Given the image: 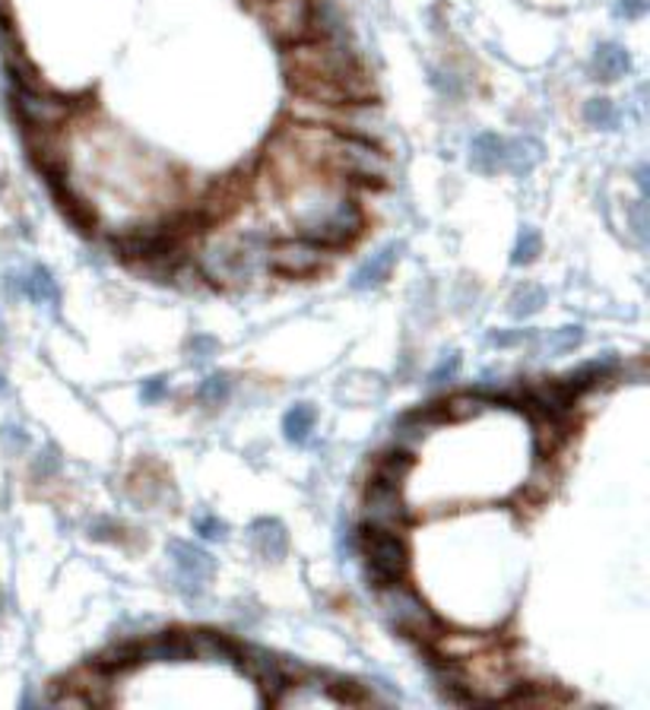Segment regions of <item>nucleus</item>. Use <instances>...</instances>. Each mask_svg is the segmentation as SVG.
Returning a JSON list of instances; mask_svg holds the SVG:
<instances>
[{"instance_id": "b1692460", "label": "nucleus", "mask_w": 650, "mask_h": 710, "mask_svg": "<svg viewBox=\"0 0 650 710\" xmlns=\"http://www.w3.org/2000/svg\"><path fill=\"white\" fill-rule=\"evenodd\" d=\"M539 251H543V238L536 229H521V236H517V244H514V251H511V263L514 267H527L539 258Z\"/></svg>"}, {"instance_id": "412c9836", "label": "nucleus", "mask_w": 650, "mask_h": 710, "mask_svg": "<svg viewBox=\"0 0 650 710\" xmlns=\"http://www.w3.org/2000/svg\"><path fill=\"white\" fill-rule=\"evenodd\" d=\"M546 305V289L543 285H521L514 295H511V302H507V311L517 317V321H524V317H533L536 311H543Z\"/></svg>"}, {"instance_id": "c9c22d12", "label": "nucleus", "mask_w": 650, "mask_h": 710, "mask_svg": "<svg viewBox=\"0 0 650 710\" xmlns=\"http://www.w3.org/2000/svg\"><path fill=\"white\" fill-rule=\"evenodd\" d=\"M188 349H191V353L197 355V358H210V355H213L219 349V343L213 340V336H193L191 346H188Z\"/></svg>"}, {"instance_id": "4468645a", "label": "nucleus", "mask_w": 650, "mask_h": 710, "mask_svg": "<svg viewBox=\"0 0 650 710\" xmlns=\"http://www.w3.org/2000/svg\"><path fill=\"white\" fill-rule=\"evenodd\" d=\"M251 543L254 549L264 555L266 562H283L286 552H290V533L286 526L273 518H261V521L251 523Z\"/></svg>"}, {"instance_id": "f8f14e48", "label": "nucleus", "mask_w": 650, "mask_h": 710, "mask_svg": "<svg viewBox=\"0 0 650 710\" xmlns=\"http://www.w3.org/2000/svg\"><path fill=\"white\" fill-rule=\"evenodd\" d=\"M137 654H140V664H185L193 660L191 657V640L185 635H159V638L137 644Z\"/></svg>"}, {"instance_id": "1a4fd4ad", "label": "nucleus", "mask_w": 650, "mask_h": 710, "mask_svg": "<svg viewBox=\"0 0 650 710\" xmlns=\"http://www.w3.org/2000/svg\"><path fill=\"white\" fill-rule=\"evenodd\" d=\"M169 555L171 565H175V577H178V591L185 596H200L207 591V581L217 571V562L207 549L185 543V540H171Z\"/></svg>"}, {"instance_id": "423d86ee", "label": "nucleus", "mask_w": 650, "mask_h": 710, "mask_svg": "<svg viewBox=\"0 0 650 710\" xmlns=\"http://www.w3.org/2000/svg\"><path fill=\"white\" fill-rule=\"evenodd\" d=\"M13 112L25 127V134L45 137L71 118L73 105L67 98L45 93L39 83H32V86H13Z\"/></svg>"}, {"instance_id": "ea45409f", "label": "nucleus", "mask_w": 650, "mask_h": 710, "mask_svg": "<svg viewBox=\"0 0 650 710\" xmlns=\"http://www.w3.org/2000/svg\"><path fill=\"white\" fill-rule=\"evenodd\" d=\"M7 390V380H3V375H0V394Z\"/></svg>"}, {"instance_id": "2eb2a0df", "label": "nucleus", "mask_w": 650, "mask_h": 710, "mask_svg": "<svg viewBox=\"0 0 650 710\" xmlns=\"http://www.w3.org/2000/svg\"><path fill=\"white\" fill-rule=\"evenodd\" d=\"M631 71V58L619 42H602L594 51V76L602 83H616Z\"/></svg>"}, {"instance_id": "7ed1b4c3", "label": "nucleus", "mask_w": 650, "mask_h": 710, "mask_svg": "<svg viewBox=\"0 0 650 710\" xmlns=\"http://www.w3.org/2000/svg\"><path fill=\"white\" fill-rule=\"evenodd\" d=\"M264 236H210L200 244V270L207 280L222 285H235L251 280L254 267L266 261Z\"/></svg>"}, {"instance_id": "72a5a7b5", "label": "nucleus", "mask_w": 650, "mask_h": 710, "mask_svg": "<svg viewBox=\"0 0 650 710\" xmlns=\"http://www.w3.org/2000/svg\"><path fill=\"white\" fill-rule=\"evenodd\" d=\"M533 340V331H499L489 336L492 346H517V343H527Z\"/></svg>"}, {"instance_id": "20e7f679", "label": "nucleus", "mask_w": 650, "mask_h": 710, "mask_svg": "<svg viewBox=\"0 0 650 710\" xmlns=\"http://www.w3.org/2000/svg\"><path fill=\"white\" fill-rule=\"evenodd\" d=\"M381 609H385L387 622H390L400 635H407V638L432 644V640L441 635V625H438L432 609L419 599V593L410 591V587L400 584V581L381 587Z\"/></svg>"}, {"instance_id": "dca6fc26", "label": "nucleus", "mask_w": 650, "mask_h": 710, "mask_svg": "<svg viewBox=\"0 0 650 710\" xmlns=\"http://www.w3.org/2000/svg\"><path fill=\"white\" fill-rule=\"evenodd\" d=\"M470 163L482 175H495L505 168V140L499 134H476L470 143Z\"/></svg>"}, {"instance_id": "58836bf2", "label": "nucleus", "mask_w": 650, "mask_h": 710, "mask_svg": "<svg viewBox=\"0 0 650 710\" xmlns=\"http://www.w3.org/2000/svg\"><path fill=\"white\" fill-rule=\"evenodd\" d=\"M635 181H638V188H641V200H648V194H650V168L648 166H638V171H635Z\"/></svg>"}, {"instance_id": "5701e85b", "label": "nucleus", "mask_w": 650, "mask_h": 710, "mask_svg": "<svg viewBox=\"0 0 650 710\" xmlns=\"http://www.w3.org/2000/svg\"><path fill=\"white\" fill-rule=\"evenodd\" d=\"M412 467V457L410 453H403V450H397V453H387L378 460V467H375V479H381V482H390V485H400L407 473H410Z\"/></svg>"}, {"instance_id": "4be33fe9", "label": "nucleus", "mask_w": 650, "mask_h": 710, "mask_svg": "<svg viewBox=\"0 0 650 710\" xmlns=\"http://www.w3.org/2000/svg\"><path fill=\"white\" fill-rule=\"evenodd\" d=\"M584 121L597 130H616L619 127V108L609 98H590L584 105Z\"/></svg>"}, {"instance_id": "473e14b6", "label": "nucleus", "mask_w": 650, "mask_h": 710, "mask_svg": "<svg viewBox=\"0 0 650 710\" xmlns=\"http://www.w3.org/2000/svg\"><path fill=\"white\" fill-rule=\"evenodd\" d=\"M61 470V457H57V448H45L39 453V460H35V476H54Z\"/></svg>"}, {"instance_id": "f03ea898", "label": "nucleus", "mask_w": 650, "mask_h": 710, "mask_svg": "<svg viewBox=\"0 0 650 710\" xmlns=\"http://www.w3.org/2000/svg\"><path fill=\"white\" fill-rule=\"evenodd\" d=\"M290 210L302 236L312 238L324 248H339L359 238L365 216L359 203L339 190L334 181L317 178V171H308L302 181L290 185Z\"/></svg>"}, {"instance_id": "f704fd0d", "label": "nucleus", "mask_w": 650, "mask_h": 710, "mask_svg": "<svg viewBox=\"0 0 650 710\" xmlns=\"http://www.w3.org/2000/svg\"><path fill=\"white\" fill-rule=\"evenodd\" d=\"M166 390H169V380L166 378H149L144 380V387H140V397H144L146 403H156L166 397Z\"/></svg>"}, {"instance_id": "4c0bfd02", "label": "nucleus", "mask_w": 650, "mask_h": 710, "mask_svg": "<svg viewBox=\"0 0 650 710\" xmlns=\"http://www.w3.org/2000/svg\"><path fill=\"white\" fill-rule=\"evenodd\" d=\"M3 441H7V448L10 450H23L25 445H29V438H25V431L20 426L3 428Z\"/></svg>"}, {"instance_id": "0eeeda50", "label": "nucleus", "mask_w": 650, "mask_h": 710, "mask_svg": "<svg viewBox=\"0 0 650 710\" xmlns=\"http://www.w3.org/2000/svg\"><path fill=\"white\" fill-rule=\"evenodd\" d=\"M261 20L280 45L314 39V0H261Z\"/></svg>"}, {"instance_id": "bb28decb", "label": "nucleus", "mask_w": 650, "mask_h": 710, "mask_svg": "<svg viewBox=\"0 0 650 710\" xmlns=\"http://www.w3.org/2000/svg\"><path fill=\"white\" fill-rule=\"evenodd\" d=\"M229 390H232V380H229V375L219 372V375H210V378L197 387V397L203 403H210V406H217V403L229 400Z\"/></svg>"}, {"instance_id": "f257e3e1", "label": "nucleus", "mask_w": 650, "mask_h": 710, "mask_svg": "<svg viewBox=\"0 0 650 710\" xmlns=\"http://www.w3.org/2000/svg\"><path fill=\"white\" fill-rule=\"evenodd\" d=\"M286 80L292 93L314 105L371 102L375 95V83L359 64V58L331 35H317V39L290 45Z\"/></svg>"}, {"instance_id": "393cba45", "label": "nucleus", "mask_w": 650, "mask_h": 710, "mask_svg": "<svg viewBox=\"0 0 650 710\" xmlns=\"http://www.w3.org/2000/svg\"><path fill=\"white\" fill-rule=\"evenodd\" d=\"M140 664V654H137V644H120V647H112V650H105L102 657L96 660L98 669H108V672H115V669H127V666H137Z\"/></svg>"}, {"instance_id": "9b49d317", "label": "nucleus", "mask_w": 650, "mask_h": 710, "mask_svg": "<svg viewBox=\"0 0 650 710\" xmlns=\"http://www.w3.org/2000/svg\"><path fill=\"white\" fill-rule=\"evenodd\" d=\"M400 251H403V244H397V241H394V244H385L381 251H375V254L353 273V289H356V292H368V289L385 285L387 280H390V270H394V263L400 258Z\"/></svg>"}, {"instance_id": "a878e982", "label": "nucleus", "mask_w": 650, "mask_h": 710, "mask_svg": "<svg viewBox=\"0 0 650 710\" xmlns=\"http://www.w3.org/2000/svg\"><path fill=\"white\" fill-rule=\"evenodd\" d=\"M485 406H489V400H482L476 394H460L454 400L444 403V416L448 419H473V416H480Z\"/></svg>"}, {"instance_id": "cd10ccee", "label": "nucleus", "mask_w": 650, "mask_h": 710, "mask_svg": "<svg viewBox=\"0 0 650 710\" xmlns=\"http://www.w3.org/2000/svg\"><path fill=\"white\" fill-rule=\"evenodd\" d=\"M580 340H584V327L572 324V327H562V331H553L546 336V353H568L575 349Z\"/></svg>"}, {"instance_id": "6ab92c4d", "label": "nucleus", "mask_w": 650, "mask_h": 710, "mask_svg": "<svg viewBox=\"0 0 650 710\" xmlns=\"http://www.w3.org/2000/svg\"><path fill=\"white\" fill-rule=\"evenodd\" d=\"M432 644L434 650L441 654V660H451V664H460V660H466L470 654L489 647L485 638H476V635H438Z\"/></svg>"}, {"instance_id": "9d476101", "label": "nucleus", "mask_w": 650, "mask_h": 710, "mask_svg": "<svg viewBox=\"0 0 650 710\" xmlns=\"http://www.w3.org/2000/svg\"><path fill=\"white\" fill-rule=\"evenodd\" d=\"M365 523L381 526V530H397L407 523V504L400 498V485H390L381 479H371L368 495H365Z\"/></svg>"}, {"instance_id": "e433bc0d", "label": "nucleus", "mask_w": 650, "mask_h": 710, "mask_svg": "<svg viewBox=\"0 0 650 710\" xmlns=\"http://www.w3.org/2000/svg\"><path fill=\"white\" fill-rule=\"evenodd\" d=\"M644 7H648L644 0H619V3H616V13L626 17V20H638V17L644 13Z\"/></svg>"}, {"instance_id": "2f4dec72", "label": "nucleus", "mask_w": 650, "mask_h": 710, "mask_svg": "<svg viewBox=\"0 0 650 710\" xmlns=\"http://www.w3.org/2000/svg\"><path fill=\"white\" fill-rule=\"evenodd\" d=\"M460 368V353H448L441 358V365L432 372V384H444V380H451L458 375Z\"/></svg>"}, {"instance_id": "aec40b11", "label": "nucleus", "mask_w": 650, "mask_h": 710, "mask_svg": "<svg viewBox=\"0 0 650 710\" xmlns=\"http://www.w3.org/2000/svg\"><path fill=\"white\" fill-rule=\"evenodd\" d=\"M314 409L308 403H298V406H292L290 413L283 416V435H286V441L290 445H305L308 438H312L314 431Z\"/></svg>"}, {"instance_id": "a211bd4d", "label": "nucleus", "mask_w": 650, "mask_h": 710, "mask_svg": "<svg viewBox=\"0 0 650 710\" xmlns=\"http://www.w3.org/2000/svg\"><path fill=\"white\" fill-rule=\"evenodd\" d=\"M20 289H23L32 302H39V305H51V309L61 305V289H57L54 276H51L45 267H32V273L23 276Z\"/></svg>"}, {"instance_id": "c756f323", "label": "nucleus", "mask_w": 650, "mask_h": 710, "mask_svg": "<svg viewBox=\"0 0 650 710\" xmlns=\"http://www.w3.org/2000/svg\"><path fill=\"white\" fill-rule=\"evenodd\" d=\"M197 533L203 540H226L229 526H226V521L213 518V514H203V518H197Z\"/></svg>"}, {"instance_id": "ddd939ff", "label": "nucleus", "mask_w": 650, "mask_h": 710, "mask_svg": "<svg viewBox=\"0 0 650 710\" xmlns=\"http://www.w3.org/2000/svg\"><path fill=\"white\" fill-rule=\"evenodd\" d=\"M188 640H191V657H193V660L239 666L241 647H239V644H232L229 638H222V635H217V631H193V635H188Z\"/></svg>"}, {"instance_id": "7c9ffc66", "label": "nucleus", "mask_w": 650, "mask_h": 710, "mask_svg": "<svg viewBox=\"0 0 650 710\" xmlns=\"http://www.w3.org/2000/svg\"><path fill=\"white\" fill-rule=\"evenodd\" d=\"M648 226H650L648 203H644V200L631 203V229H635V238H638L641 244L648 241Z\"/></svg>"}, {"instance_id": "6e6552de", "label": "nucleus", "mask_w": 650, "mask_h": 710, "mask_svg": "<svg viewBox=\"0 0 650 710\" xmlns=\"http://www.w3.org/2000/svg\"><path fill=\"white\" fill-rule=\"evenodd\" d=\"M266 263L270 270L283 276H312L321 267H327V251L312 238H283L266 244Z\"/></svg>"}, {"instance_id": "f3484780", "label": "nucleus", "mask_w": 650, "mask_h": 710, "mask_svg": "<svg viewBox=\"0 0 650 710\" xmlns=\"http://www.w3.org/2000/svg\"><path fill=\"white\" fill-rule=\"evenodd\" d=\"M543 163V143L533 137H514L505 140V168L514 175H531L533 168Z\"/></svg>"}, {"instance_id": "c85d7f7f", "label": "nucleus", "mask_w": 650, "mask_h": 710, "mask_svg": "<svg viewBox=\"0 0 650 710\" xmlns=\"http://www.w3.org/2000/svg\"><path fill=\"white\" fill-rule=\"evenodd\" d=\"M90 536L98 543H118L120 540V523L108 521V518H96L90 523Z\"/></svg>"}, {"instance_id": "39448f33", "label": "nucleus", "mask_w": 650, "mask_h": 710, "mask_svg": "<svg viewBox=\"0 0 650 710\" xmlns=\"http://www.w3.org/2000/svg\"><path fill=\"white\" fill-rule=\"evenodd\" d=\"M361 555H365L368 577L378 587L400 581L410 568V549H407L403 536L397 530H381V526H368L365 523V530H361Z\"/></svg>"}, {"instance_id": "a19ab883", "label": "nucleus", "mask_w": 650, "mask_h": 710, "mask_svg": "<svg viewBox=\"0 0 650 710\" xmlns=\"http://www.w3.org/2000/svg\"><path fill=\"white\" fill-rule=\"evenodd\" d=\"M0 609H3V593H0Z\"/></svg>"}]
</instances>
